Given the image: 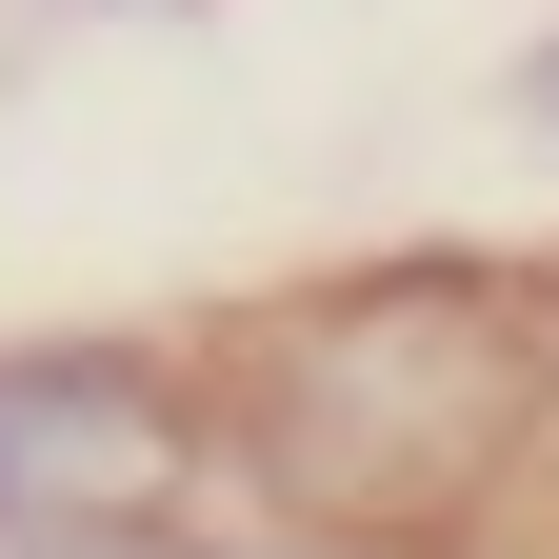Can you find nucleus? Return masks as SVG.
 <instances>
[{
    "label": "nucleus",
    "mask_w": 559,
    "mask_h": 559,
    "mask_svg": "<svg viewBox=\"0 0 559 559\" xmlns=\"http://www.w3.org/2000/svg\"><path fill=\"white\" fill-rule=\"evenodd\" d=\"M200 400H221V479L260 500V539L460 559L559 440V280H520V260L300 280L200 360Z\"/></svg>",
    "instance_id": "nucleus-1"
},
{
    "label": "nucleus",
    "mask_w": 559,
    "mask_h": 559,
    "mask_svg": "<svg viewBox=\"0 0 559 559\" xmlns=\"http://www.w3.org/2000/svg\"><path fill=\"white\" fill-rule=\"evenodd\" d=\"M221 500V400L180 340H0V559L180 539Z\"/></svg>",
    "instance_id": "nucleus-2"
},
{
    "label": "nucleus",
    "mask_w": 559,
    "mask_h": 559,
    "mask_svg": "<svg viewBox=\"0 0 559 559\" xmlns=\"http://www.w3.org/2000/svg\"><path fill=\"white\" fill-rule=\"evenodd\" d=\"M160 559H320V539H200V520H180V539H160Z\"/></svg>",
    "instance_id": "nucleus-3"
},
{
    "label": "nucleus",
    "mask_w": 559,
    "mask_h": 559,
    "mask_svg": "<svg viewBox=\"0 0 559 559\" xmlns=\"http://www.w3.org/2000/svg\"><path fill=\"white\" fill-rule=\"evenodd\" d=\"M520 120H539V140H559V40H539V60H520Z\"/></svg>",
    "instance_id": "nucleus-4"
}]
</instances>
